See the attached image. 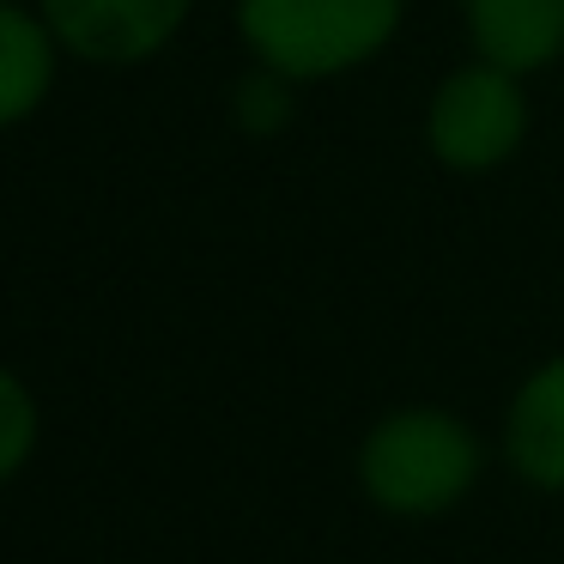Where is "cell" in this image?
Wrapping results in <instances>:
<instances>
[{"label":"cell","mask_w":564,"mask_h":564,"mask_svg":"<svg viewBox=\"0 0 564 564\" xmlns=\"http://www.w3.org/2000/svg\"><path fill=\"white\" fill-rule=\"evenodd\" d=\"M479 474H486L479 431L437 401H406L377 413L352 455L358 491L389 522H443L474 498Z\"/></svg>","instance_id":"1"},{"label":"cell","mask_w":564,"mask_h":564,"mask_svg":"<svg viewBox=\"0 0 564 564\" xmlns=\"http://www.w3.org/2000/svg\"><path fill=\"white\" fill-rule=\"evenodd\" d=\"M231 25L249 62L297 86H328L389 55L406 0H231Z\"/></svg>","instance_id":"2"},{"label":"cell","mask_w":564,"mask_h":564,"mask_svg":"<svg viewBox=\"0 0 564 564\" xmlns=\"http://www.w3.org/2000/svg\"><path fill=\"white\" fill-rule=\"evenodd\" d=\"M534 104L528 79L491 62H462L425 98V152L449 176H491L528 147Z\"/></svg>","instance_id":"3"},{"label":"cell","mask_w":564,"mask_h":564,"mask_svg":"<svg viewBox=\"0 0 564 564\" xmlns=\"http://www.w3.org/2000/svg\"><path fill=\"white\" fill-rule=\"evenodd\" d=\"M55 43L79 67H147L183 37L195 0H37Z\"/></svg>","instance_id":"4"},{"label":"cell","mask_w":564,"mask_h":564,"mask_svg":"<svg viewBox=\"0 0 564 564\" xmlns=\"http://www.w3.org/2000/svg\"><path fill=\"white\" fill-rule=\"evenodd\" d=\"M503 462L522 486L564 498V352L540 358L503 406Z\"/></svg>","instance_id":"5"},{"label":"cell","mask_w":564,"mask_h":564,"mask_svg":"<svg viewBox=\"0 0 564 564\" xmlns=\"http://www.w3.org/2000/svg\"><path fill=\"white\" fill-rule=\"evenodd\" d=\"M467 50L534 79L564 62V0H462Z\"/></svg>","instance_id":"6"},{"label":"cell","mask_w":564,"mask_h":564,"mask_svg":"<svg viewBox=\"0 0 564 564\" xmlns=\"http://www.w3.org/2000/svg\"><path fill=\"white\" fill-rule=\"evenodd\" d=\"M62 62L67 55L50 19L37 13V0H0V134L25 128L55 98Z\"/></svg>","instance_id":"7"},{"label":"cell","mask_w":564,"mask_h":564,"mask_svg":"<svg viewBox=\"0 0 564 564\" xmlns=\"http://www.w3.org/2000/svg\"><path fill=\"white\" fill-rule=\"evenodd\" d=\"M297 91H304L297 79L273 74V67H261V62H249L243 79L231 86V122L243 128L249 140L285 134V128L297 122Z\"/></svg>","instance_id":"8"},{"label":"cell","mask_w":564,"mask_h":564,"mask_svg":"<svg viewBox=\"0 0 564 564\" xmlns=\"http://www.w3.org/2000/svg\"><path fill=\"white\" fill-rule=\"evenodd\" d=\"M43 443V406L13 365H0V486H13Z\"/></svg>","instance_id":"9"}]
</instances>
